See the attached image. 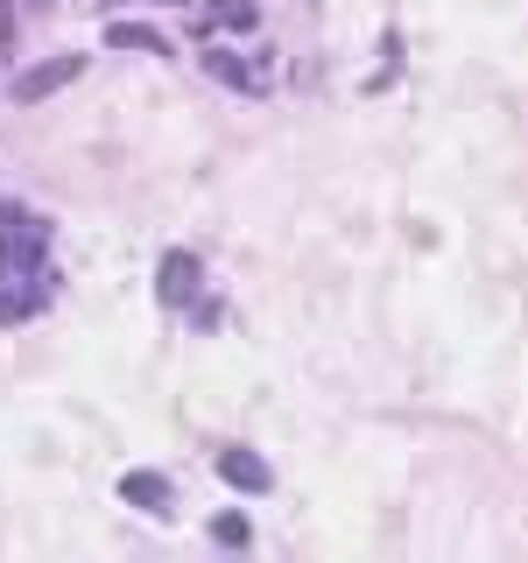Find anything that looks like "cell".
<instances>
[{"instance_id": "obj_1", "label": "cell", "mask_w": 528, "mask_h": 563, "mask_svg": "<svg viewBox=\"0 0 528 563\" xmlns=\"http://www.w3.org/2000/svg\"><path fill=\"white\" fill-rule=\"evenodd\" d=\"M0 324H14V317H35L50 303V225L35 219V211H0Z\"/></svg>"}, {"instance_id": "obj_2", "label": "cell", "mask_w": 528, "mask_h": 563, "mask_svg": "<svg viewBox=\"0 0 528 563\" xmlns=\"http://www.w3.org/2000/svg\"><path fill=\"white\" fill-rule=\"evenodd\" d=\"M155 296H163V310H190L205 296V261L190 246H169L163 268H155Z\"/></svg>"}, {"instance_id": "obj_3", "label": "cell", "mask_w": 528, "mask_h": 563, "mask_svg": "<svg viewBox=\"0 0 528 563\" xmlns=\"http://www.w3.org/2000/svg\"><path fill=\"white\" fill-rule=\"evenodd\" d=\"M211 465H219V479H226V486H240V493H268V486H275L268 457L246 451V444H226L219 457H211Z\"/></svg>"}, {"instance_id": "obj_4", "label": "cell", "mask_w": 528, "mask_h": 563, "mask_svg": "<svg viewBox=\"0 0 528 563\" xmlns=\"http://www.w3.org/2000/svg\"><path fill=\"white\" fill-rule=\"evenodd\" d=\"M85 70V57H50V64H35L14 78V106H35V99H50V92H64L70 78Z\"/></svg>"}, {"instance_id": "obj_5", "label": "cell", "mask_w": 528, "mask_h": 563, "mask_svg": "<svg viewBox=\"0 0 528 563\" xmlns=\"http://www.w3.org/2000/svg\"><path fill=\"white\" fill-rule=\"evenodd\" d=\"M120 500L141 507V515H169V479L163 472H128V479H120Z\"/></svg>"}, {"instance_id": "obj_6", "label": "cell", "mask_w": 528, "mask_h": 563, "mask_svg": "<svg viewBox=\"0 0 528 563\" xmlns=\"http://www.w3.org/2000/svg\"><path fill=\"white\" fill-rule=\"evenodd\" d=\"M106 43L113 49H141V57H169V35L148 22H106Z\"/></svg>"}, {"instance_id": "obj_7", "label": "cell", "mask_w": 528, "mask_h": 563, "mask_svg": "<svg viewBox=\"0 0 528 563\" xmlns=\"http://www.w3.org/2000/svg\"><path fill=\"white\" fill-rule=\"evenodd\" d=\"M205 78H219V85H254V70H246L233 49H205Z\"/></svg>"}, {"instance_id": "obj_8", "label": "cell", "mask_w": 528, "mask_h": 563, "mask_svg": "<svg viewBox=\"0 0 528 563\" xmlns=\"http://www.w3.org/2000/svg\"><path fill=\"white\" fill-rule=\"evenodd\" d=\"M211 22H219V29H240V35H246V29L261 22V14L246 8V0H211Z\"/></svg>"}, {"instance_id": "obj_9", "label": "cell", "mask_w": 528, "mask_h": 563, "mask_svg": "<svg viewBox=\"0 0 528 563\" xmlns=\"http://www.w3.org/2000/svg\"><path fill=\"white\" fill-rule=\"evenodd\" d=\"M219 303H211V296H198V303H190V324H198V331H219Z\"/></svg>"}, {"instance_id": "obj_10", "label": "cell", "mask_w": 528, "mask_h": 563, "mask_svg": "<svg viewBox=\"0 0 528 563\" xmlns=\"http://www.w3.org/2000/svg\"><path fill=\"white\" fill-rule=\"evenodd\" d=\"M211 536H219V542H246V521L240 515H219V521H211Z\"/></svg>"}, {"instance_id": "obj_11", "label": "cell", "mask_w": 528, "mask_h": 563, "mask_svg": "<svg viewBox=\"0 0 528 563\" xmlns=\"http://www.w3.org/2000/svg\"><path fill=\"white\" fill-rule=\"evenodd\" d=\"M29 8H57V0H29Z\"/></svg>"}, {"instance_id": "obj_12", "label": "cell", "mask_w": 528, "mask_h": 563, "mask_svg": "<svg viewBox=\"0 0 528 563\" xmlns=\"http://www.w3.org/2000/svg\"><path fill=\"white\" fill-rule=\"evenodd\" d=\"M155 8H176V0H155Z\"/></svg>"}]
</instances>
